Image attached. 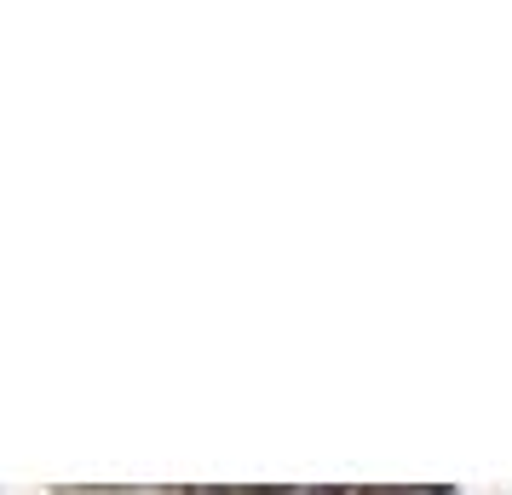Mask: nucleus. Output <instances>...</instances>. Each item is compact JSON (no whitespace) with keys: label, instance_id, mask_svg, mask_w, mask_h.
Wrapping results in <instances>:
<instances>
[{"label":"nucleus","instance_id":"obj_1","mask_svg":"<svg viewBox=\"0 0 512 495\" xmlns=\"http://www.w3.org/2000/svg\"><path fill=\"white\" fill-rule=\"evenodd\" d=\"M190 495H225V490H190Z\"/></svg>","mask_w":512,"mask_h":495},{"label":"nucleus","instance_id":"obj_2","mask_svg":"<svg viewBox=\"0 0 512 495\" xmlns=\"http://www.w3.org/2000/svg\"><path fill=\"white\" fill-rule=\"evenodd\" d=\"M317 495H340V490H317Z\"/></svg>","mask_w":512,"mask_h":495}]
</instances>
